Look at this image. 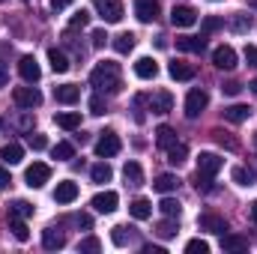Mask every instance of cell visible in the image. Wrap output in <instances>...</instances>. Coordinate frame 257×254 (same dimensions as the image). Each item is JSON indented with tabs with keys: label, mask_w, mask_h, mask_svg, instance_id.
<instances>
[{
	"label": "cell",
	"mask_w": 257,
	"mask_h": 254,
	"mask_svg": "<svg viewBox=\"0 0 257 254\" xmlns=\"http://www.w3.org/2000/svg\"><path fill=\"white\" fill-rule=\"evenodd\" d=\"M9 230H12V236H15L18 242H27V239H30V230H27V224H24L21 215H9Z\"/></svg>",
	"instance_id": "484cf974"
},
{
	"label": "cell",
	"mask_w": 257,
	"mask_h": 254,
	"mask_svg": "<svg viewBox=\"0 0 257 254\" xmlns=\"http://www.w3.org/2000/svg\"><path fill=\"white\" fill-rule=\"evenodd\" d=\"M233 183H239V186H251V183H254V174L245 171V168H233Z\"/></svg>",
	"instance_id": "f35d334b"
},
{
	"label": "cell",
	"mask_w": 257,
	"mask_h": 254,
	"mask_svg": "<svg viewBox=\"0 0 257 254\" xmlns=\"http://www.w3.org/2000/svg\"><path fill=\"white\" fill-rule=\"evenodd\" d=\"M171 108H174V96H171L168 90H162V93L150 96V111H153V114H168Z\"/></svg>",
	"instance_id": "2e32d148"
},
{
	"label": "cell",
	"mask_w": 257,
	"mask_h": 254,
	"mask_svg": "<svg viewBox=\"0 0 257 254\" xmlns=\"http://www.w3.org/2000/svg\"><path fill=\"white\" fill-rule=\"evenodd\" d=\"M102 248V242L96 239V236H87V239H81V251H99Z\"/></svg>",
	"instance_id": "c3c4849f"
},
{
	"label": "cell",
	"mask_w": 257,
	"mask_h": 254,
	"mask_svg": "<svg viewBox=\"0 0 257 254\" xmlns=\"http://www.w3.org/2000/svg\"><path fill=\"white\" fill-rule=\"evenodd\" d=\"M248 117H251L248 105H230V108H224V120L227 123H245Z\"/></svg>",
	"instance_id": "603a6c76"
},
{
	"label": "cell",
	"mask_w": 257,
	"mask_h": 254,
	"mask_svg": "<svg viewBox=\"0 0 257 254\" xmlns=\"http://www.w3.org/2000/svg\"><path fill=\"white\" fill-rule=\"evenodd\" d=\"M0 126H3V120H0Z\"/></svg>",
	"instance_id": "6125c7cd"
},
{
	"label": "cell",
	"mask_w": 257,
	"mask_h": 254,
	"mask_svg": "<svg viewBox=\"0 0 257 254\" xmlns=\"http://www.w3.org/2000/svg\"><path fill=\"white\" fill-rule=\"evenodd\" d=\"M75 197H78V183H72V180L57 183V189H54V200L57 203H72Z\"/></svg>",
	"instance_id": "e0dca14e"
},
{
	"label": "cell",
	"mask_w": 257,
	"mask_h": 254,
	"mask_svg": "<svg viewBox=\"0 0 257 254\" xmlns=\"http://www.w3.org/2000/svg\"><path fill=\"white\" fill-rule=\"evenodd\" d=\"M197 224H200V230H209V233H227V221L221 215H212V212H203L197 218Z\"/></svg>",
	"instance_id": "4fadbf2b"
},
{
	"label": "cell",
	"mask_w": 257,
	"mask_h": 254,
	"mask_svg": "<svg viewBox=\"0 0 257 254\" xmlns=\"http://www.w3.org/2000/svg\"><path fill=\"white\" fill-rule=\"evenodd\" d=\"M254 141H257V135H254Z\"/></svg>",
	"instance_id": "be15d7a7"
},
{
	"label": "cell",
	"mask_w": 257,
	"mask_h": 254,
	"mask_svg": "<svg viewBox=\"0 0 257 254\" xmlns=\"http://www.w3.org/2000/svg\"><path fill=\"white\" fill-rule=\"evenodd\" d=\"M194 21H197V12L192 6H174L171 9V24L174 27H192Z\"/></svg>",
	"instance_id": "8fae6325"
},
{
	"label": "cell",
	"mask_w": 257,
	"mask_h": 254,
	"mask_svg": "<svg viewBox=\"0 0 257 254\" xmlns=\"http://www.w3.org/2000/svg\"><path fill=\"white\" fill-rule=\"evenodd\" d=\"M48 180H51V168H48L45 162H33V165L24 171V183H27L30 189H42Z\"/></svg>",
	"instance_id": "7a4b0ae2"
},
{
	"label": "cell",
	"mask_w": 257,
	"mask_h": 254,
	"mask_svg": "<svg viewBox=\"0 0 257 254\" xmlns=\"http://www.w3.org/2000/svg\"><path fill=\"white\" fill-rule=\"evenodd\" d=\"M18 75H21L27 84H36V81L42 78V69H39V63H36V57H30V54L21 57V60H18Z\"/></svg>",
	"instance_id": "9c48e42d"
},
{
	"label": "cell",
	"mask_w": 257,
	"mask_h": 254,
	"mask_svg": "<svg viewBox=\"0 0 257 254\" xmlns=\"http://www.w3.org/2000/svg\"><path fill=\"white\" fill-rule=\"evenodd\" d=\"M156 144H159L162 150L174 147V144H177V132H174L171 126H159V129H156Z\"/></svg>",
	"instance_id": "83f0119b"
},
{
	"label": "cell",
	"mask_w": 257,
	"mask_h": 254,
	"mask_svg": "<svg viewBox=\"0 0 257 254\" xmlns=\"http://www.w3.org/2000/svg\"><path fill=\"white\" fill-rule=\"evenodd\" d=\"M0 159L6 165H18L24 159V147L21 144H6V147H0Z\"/></svg>",
	"instance_id": "cb8c5ba5"
},
{
	"label": "cell",
	"mask_w": 257,
	"mask_h": 254,
	"mask_svg": "<svg viewBox=\"0 0 257 254\" xmlns=\"http://www.w3.org/2000/svg\"><path fill=\"white\" fill-rule=\"evenodd\" d=\"M221 24H224V21H221V18H215V15L203 18V36H206V33H215V30H218Z\"/></svg>",
	"instance_id": "ee69618b"
},
{
	"label": "cell",
	"mask_w": 257,
	"mask_h": 254,
	"mask_svg": "<svg viewBox=\"0 0 257 254\" xmlns=\"http://www.w3.org/2000/svg\"><path fill=\"white\" fill-rule=\"evenodd\" d=\"M159 12H162L159 0H135V15H138V21L150 24V21L159 18Z\"/></svg>",
	"instance_id": "52a82bcc"
},
{
	"label": "cell",
	"mask_w": 257,
	"mask_h": 254,
	"mask_svg": "<svg viewBox=\"0 0 257 254\" xmlns=\"http://www.w3.org/2000/svg\"><path fill=\"white\" fill-rule=\"evenodd\" d=\"M12 99L18 108H39L42 105V93L36 87H15L12 90Z\"/></svg>",
	"instance_id": "3957f363"
},
{
	"label": "cell",
	"mask_w": 257,
	"mask_h": 254,
	"mask_svg": "<svg viewBox=\"0 0 257 254\" xmlns=\"http://www.w3.org/2000/svg\"><path fill=\"white\" fill-rule=\"evenodd\" d=\"M251 90H254V93H257V78H254V81H251Z\"/></svg>",
	"instance_id": "91938a15"
},
{
	"label": "cell",
	"mask_w": 257,
	"mask_h": 254,
	"mask_svg": "<svg viewBox=\"0 0 257 254\" xmlns=\"http://www.w3.org/2000/svg\"><path fill=\"white\" fill-rule=\"evenodd\" d=\"M177 48H180V51H189V54H203L206 39H203V36H180V39H177Z\"/></svg>",
	"instance_id": "ac0fdd59"
},
{
	"label": "cell",
	"mask_w": 257,
	"mask_h": 254,
	"mask_svg": "<svg viewBox=\"0 0 257 254\" xmlns=\"http://www.w3.org/2000/svg\"><path fill=\"white\" fill-rule=\"evenodd\" d=\"M194 186H197V191H203V194L215 189V186H212V177H206V174H200V171H197V177H194Z\"/></svg>",
	"instance_id": "60d3db41"
},
{
	"label": "cell",
	"mask_w": 257,
	"mask_h": 254,
	"mask_svg": "<svg viewBox=\"0 0 257 254\" xmlns=\"http://www.w3.org/2000/svg\"><path fill=\"white\" fill-rule=\"evenodd\" d=\"M248 3H251V6H254V9H257V0H248Z\"/></svg>",
	"instance_id": "94428289"
},
{
	"label": "cell",
	"mask_w": 257,
	"mask_h": 254,
	"mask_svg": "<svg viewBox=\"0 0 257 254\" xmlns=\"http://www.w3.org/2000/svg\"><path fill=\"white\" fill-rule=\"evenodd\" d=\"M144 254H165L162 245H144Z\"/></svg>",
	"instance_id": "6f0895ef"
},
{
	"label": "cell",
	"mask_w": 257,
	"mask_h": 254,
	"mask_svg": "<svg viewBox=\"0 0 257 254\" xmlns=\"http://www.w3.org/2000/svg\"><path fill=\"white\" fill-rule=\"evenodd\" d=\"M156 233H159L162 239H171V236H177V233H180V224H177L174 218H168V215H165V221H159Z\"/></svg>",
	"instance_id": "836d02e7"
},
{
	"label": "cell",
	"mask_w": 257,
	"mask_h": 254,
	"mask_svg": "<svg viewBox=\"0 0 257 254\" xmlns=\"http://www.w3.org/2000/svg\"><path fill=\"white\" fill-rule=\"evenodd\" d=\"M90 203H93V209H96V212H114V209H117V203H120V197H117V191H99Z\"/></svg>",
	"instance_id": "7c38bea8"
},
{
	"label": "cell",
	"mask_w": 257,
	"mask_h": 254,
	"mask_svg": "<svg viewBox=\"0 0 257 254\" xmlns=\"http://www.w3.org/2000/svg\"><path fill=\"white\" fill-rule=\"evenodd\" d=\"M90 177H93V183H111V177H114V171H111V165H105V162H99V165H93V171H90Z\"/></svg>",
	"instance_id": "1f68e13d"
},
{
	"label": "cell",
	"mask_w": 257,
	"mask_h": 254,
	"mask_svg": "<svg viewBox=\"0 0 257 254\" xmlns=\"http://www.w3.org/2000/svg\"><path fill=\"white\" fill-rule=\"evenodd\" d=\"M48 63H51V69H54L57 75L69 72V57H66L60 48H51V51H48Z\"/></svg>",
	"instance_id": "4316f807"
},
{
	"label": "cell",
	"mask_w": 257,
	"mask_h": 254,
	"mask_svg": "<svg viewBox=\"0 0 257 254\" xmlns=\"http://www.w3.org/2000/svg\"><path fill=\"white\" fill-rule=\"evenodd\" d=\"M78 96H81V90H78L75 84H60V87H54V99L63 102V105H75Z\"/></svg>",
	"instance_id": "ffe728a7"
},
{
	"label": "cell",
	"mask_w": 257,
	"mask_h": 254,
	"mask_svg": "<svg viewBox=\"0 0 257 254\" xmlns=\"http://www.w3.org/2000/svg\"><path fill=\"white\" fill-rule=\"evenodd\" d=\"M105 39H108V33H105V30H93V45H96V48H102V45H105Z\"/></svg>",
	"instance_id": "f907efd6"
},
{
	"label": "cell",
	"mask_w": 257,
	"mask_h": 254,
	"mask_svg": "<svg viewBox=\"0 0 257 254\" xmlns=\"http://www.w3.org/2000/svg\"><path fill=\"white\" fill-rule=\"evenodd\" d=\"M9 84V69H6V63L0 60V87H6Z\"/></svg>",
	"instance_id": "11a10c76"
},
{
	"label": "cell",
	"mask_w": 257,
	"mask_h": 254,
	"mask_svg": "<svg viewBox=\"0 0 257 254\" xmlns=\"http://www.w3.org/2000/svg\"><path fill=\"white\" fill-rule=\"evenodd\" d=\"M251 221H254V224H257V200H254V203H251Z\"/></svg>",
	"instance_id": "680465c9"
},
{
	"label": "cell",
	"mask_w": 257,
	"mask_h": 254,
	"mask_svg": "<svg viewBox=\"0 0 257 254\" xmlns=\"http://www.w3.org/2000/svg\"><path fill=\"white\" fill-rule=\"evenodd\" d=\"M54 123L60 129H66V132H75V129L81 126V114H75V111H57Z\"/></svg>",
	"instance_id": "44dd1931"
},
{
	"label": "cell",
	"mask_w": 257,
	"mask_h": 254,
	"mask_svg": "<svg viewBox=\"0 0 257 254\" xmlns=\"http://www.w3.org/2000/svg\"><path fill=\"white\" fill-rule=\"evenodd\" d=\"M186 156H189V147H186L183 141H177L174 147H168V162H171V165H183Z\"/></svg>",
	"instance_id": "4dcf8cb0"
},
{
	"label": "cell",
	"mask_w": 257,
	"mask_h": 254,
	"mask_svg": "<svg viewBox=\"0 0 257 254\" xmlns=\"http://www.w3.org/2000/svg\"><path fill=\"white\" fill-rule=\"evenodd\" d=\"M159 209H162V215H168V218H180V212H183L180 200H174V197H162Z\"/></svg>",
	"instance_id": "d6a6232c"
},
{
	"label": "cell",
	"mask_w": 257,
	"mask_h": 254,
	"mask_svg": "<svg viewBox=\"0 0 257 254\" xmlns=\"http://www.w3.org/2000/svg\"><path fill=\"white\" fill-rule=\"evenodd\" d=\"M120 153V138L114 132H102V138L96 141V156L99 159H111Z\"/></svg>",
	"instance_id": "5b68a950"
},
{
	"label": "cell",
	"mask_w": 257,
	"mask_h": 254,
	"mask_svg": "<svg viewBox=\"0 0 257 254\" xmlns=\"http://www.w3.org/2000/svg\"><path fill=\"white\" fill-rule=\"evenodd\" d=\"M245 60H248V66L257 69V45H245Z\"/></svg>",
	"instance_id": "681fc988"
},
{
	"label": "cell",
	"mask_w": 257,
	"mask_h": 254,
	"mask_svg": "<svg viewBox=\"0 0 257 254\" xmlns=\"http://www.w3.org/2000/svg\"><path fill=\"white\" fill-rule=\"evenodd\" d=\"M251 27H254V21H251L248 15H236V18H233V30H236V33H248Z\"/></svg>",
	"instance_id": "ab89813d"
},
{
	"label": "cell",
	"mask_w": 257,
	"mask_h": 254,
	"mask_svg": "<svg viewBox=\"0 0 257 254\" xmlns=\"http://www.w3.org/2000/svg\"><path fill=\"white\" fill-rule=\"evenodd\" d=\"M128 227H123V224H117V227H111V239H114V245H126L128 236H126Z\"/></svg>",
	"instance_id": "7bdbcfd3"
},
{
	"label": "cell",
	"mask_w": 257,
	"mask_h": 254,
	"mask_svg": "<svg viewBox=\"0 0 257 254\" xmlns=\"http://www.w3.org/2000/svg\"><path fill=\"white\" fill-rule=\"evenodd\" d=\"M206 251H209V242H206V239H200V236L186 242V254H206Z\"/></svg>",
	"instance_id": "74e56055"
},
{
	"label": "cell",
	"mask_w": 257,
	"mask_h": 254,
	"mask_svg": "<svg viewBox=\"0 0 257 254\" xmlns=\"http://www.w3.org/2000/svg\"><path fill=\"white\" fill-rule=\"evenodd\" d=\"M128 212H132L138 221H144V218H150V215H153V203H150L147 197H138V200H132Z\"/></svg>",
	"instance_id": "d4e9b609"
},
{
	"label": "cell",
	"mask_w": 257,
	"mask_h": 254,
	"mask_svg": "<svg viewBox=\"0 0 257 254\" xmlns=\"http://www.w3.org/2000/svg\"><path fill=\"white\" fill-rule=\"evenodd\" d=\"M221 165H224V159L215 156V153H200V156H197V171L206 174V177H215V174L221 171Z\"/></svg>",
	"instance_id": "ba28073f"
},
{
	"label": "cell",
	"mask_w": 257,
	"mask_h": 254,
	"mask_svg": "<svg viewBox=\"0 0 257 254\" xmlns=\"http://www.w3.org/2000/svg\"><path fill=\"white\" fill-rule=\"evenodd\" d=\"M27 144H30L33 150H45V147H48V138H45V135H27Z\"/></svg>",
	"instance_id": "7dc6e473"
},
{
	"label": "cell",
	"mask_w": 257,
	"mask_h": 254,
	"mask_svg": "<svg viewBox=\"0 0 257 254\" xmlns=\"http://www.w3.org/2000/svg\"><path fill=\"white\" fill-rule=\"evenodd\" d=\"M9 183H12V177H9V171H6V168H0V191L6 189Z\"/></svg>",
	"instance_id": "db71d44e"
},
{
	"label": "cell",
	"mask_w": 257,
	"mask_h": 254,
	"mask_svg": "<svg viewBox=\"0 0 257 254\" xmlns=\"http://www.w3.org/2000/svg\"><path fill=\"white\" fill-rule=\"evenodd\" d=\"M9 215H21V218H27V215H33V203H27V200H12L9 203Z\"/></svg>",
	"instance_id": "8d00e7d4"
},
{
	"label": "cell",
	"mask_w": 257,
	"mask_h": 254,
	"mask_svg": "<svg viewBox=\"0 0 257 254\" xmlns=\"http://www.w3.org/2000/svg\"><path fill=\"white\" fill-rule=\"evenodd\" d=\"M75 221H78V227H84V230H90V227H93V218H90V215H78Z\"/></svg>",
	"instance_id": "f5cc1de1"
},
{
	"label": "cell",
	"mask_w": 257,
	"mask_h": 254,
	"mask_svg": "<svg viewBox=\"0 0 257 254\" xmlns=\"http://www.w3.org/2000/svg\"><path fill=\"white\" fill-rule=\"evenodd\" d=\"M90 114H96V117H102V114H105V99H102V93L90 96Z\"/></svg>",
	"instance_id": "b9f144b4"
},
{
	"label": "cell",
	"mask_w": 257,
	"mask_h": 254,
	"mask_svg": "<svg viewBox=\"0 0 257 254\" xmlns=\"http://www.w3.org/2000/svg\"><path fill=\"white\" fill-rule=\"evenodd\" d=\"M87 24H90V12L87 9H81V12L72 15V27H87Z\"/></svg>",
	"instance_id": "f6af8a7d"
},
{
	"label": "cell",
	"mask_w": 257,
	"mask_h": 254,
	"mask_svg": "<svg viewBox=\"0 0 257 254\" xmlns=\"http://www.w3.org/2000/svg\"><path fill=\"white\" fill-rule=\"evenodd\" d=\"M194 72H197V69H194L192 63H186V60H174V63L168 66V75H171L174 81H192Z\"/></svg>",
	"instance_id": "9a60e30c"
},
{
	"label": "cell",
	"mask_w": 257,
	"mask_h": 254,
	"mask_svg": "<svg viewBox=\"0 0 257 254\" xmlns=\"http://www.w3.org/2000/svg\"><path fill=\"white\" fill-rule=\"evenodd\" d=\"M75 0H51V9L54 12H60V9H66V6H72Z\"/></svg>",
	"instance_id": "9f6ffc18"
},
{
	"label": "cell",
	"mask_w": 257,
	"mask_h": 254,
	"mask_svg": "<svg viewBox=\"0 0 257 254\" xmlns=\"http://www.w3.org/2000/svg\"><path fill=\"white\" fill-rule=\"evenodd\" d=\"M206 105H209V96H206V90H192V93L186 96V117H189V120L200 117V114L206 111Z\"/></svg>",
	"instance_id": "277c9868"
},
{
	"label": "cell",
	"mask_w": 257,
	"mask_h": 254,
	"mask_svg": "<svg viewBox=\"0 0 257 254\" xmlns=\"http://www.w3.org/2000/svg\"><path fill=\"white\" fill-rule=\"evenodd\" d=\"M212 135H215V141H218V144H224V147H227V150H236V147H239V144H236V141H233V138H227V135H224V132H221V129H215V132H212Z\"/></svg>",
	"instance_id": "bcb514c9"
},
{
	"label": "cell",
	"mask_w": 257,
	"mask_h": 254,
	"mask_svg": "<svg viewBox=\"0 0 257 254\" xmlns=\"http://www.w3.org/2000/svg\"><path fill=\"white\" fill-rule=\"evenodd\" d=\"M42 245H45L48 251H57V248H63L66 245V236L60 233V230L48 227V230H42Z\"/></svg>",
	"instance_id": "7402d4cb"
},
{
	"label": "cell",
	"mask_w": 257,
	"mask_h": 254,
	"mask_svg": "<svg viewBox=\"0 0 257 254\" xmlns=\"http://www.w3.org/2000/svg\"><path fill=\"white\" fill-rule=\"evenodd\" d=\"M221 90H224V93H227V96H236V93H239V90H242V87H239V84H236V81H230V84H224V87H221Z\"/></svg>",
	"instance_id": "816d5d0a"
},
{
	"label": "cell",
	"mask_w": 257,
	"mask_h": 254,
	"mask_svg": "<svg viewBox=\"0 0 257 254\" xmlns=\"http://www.w3.org/2000/svg\"><path fill=\"white\" fill-rule=\"evenodd\" d=\"M123 177H126L128 186H141V183H144V171H141V165H138V162H126Z\"/></svg>",
	"instance_id": "f546056e"
},
{
	"label": "cell",
	"mask_w": 257,
	"mask_h": 254,
	"mask_svg": "<svg viewBox=\"0 0 257 254\" xmlns=\"http://www.w3.org/2000/svg\"><path fill=\"white\" fill-rule=\"evenodd\" d=\"M212 63L218 69H224V72H230V69H236V51L230 45H221V48L212 51Z\"/></svg>",
	"instance_id": "30bf717a"
},
{
	"label": "cell",
	"mask_w": 257,
	"mask_h": 254,
	"mask_svg": "<svg viewBox=\"0 0 257 254\" xmlns=\"http://www.w3.org/2000/svg\"><path fill=\"white\" fill-rule=\"evenodd\" d=\"M135 75L144 78V81H153V78L159 75V63H156L153 57H138V60H135Z\"/></svg>",
	"instance_id": "5bb4252c"
},
{
	"label": "cell",
	"mask_w": 257,
	"mask_h": 254,
	"mask_svg": "<svg viewBox=\"0 0 257 254\" xmlns=\"http://www.w3.org/2000/svg\"><path fill=\"white\" fill-rule=\"evenodd\" d=\"M93 3H96L99 15H102L108 24H117V21H123V3H120V0H93Z\"/></svg>",
	"instance_id": "8992f818"
},
{
	"label": "cell",
	"mask_w": 257,
	"mask_h": 254,
	"mask_svg": "<svg viewBox=\"0 0 257 254\" xmlns=\"http://www.w3.org/2000/svg\"><path fill=\"white\" fill-rule=\"evenodd\" d=\"M90 84L96 87V90H105V93H120V87H123V78H120V66L111 63V60H105V63H99L93 72H90Z\"/></svg>",
	"instance_id": "6da1fadb"
},
{
	"label": "cell",
	"mask_w": 257,
	"mask_h": 254,
	"mask_svg": "<svg viewBox=\"0 0 257 254\" xmlns=\"http://www.w3.org/2000/svg\"><path fill=\"white\" fill-rule=\"evenodd\" d=\"M51 153H54V159H57V162H72V159H75V147H72L69 141H60Z\"/></svg>",
	"instance_id": "d590c367"
},
{
	"label": "cell",
	"mask_w": 257,
	"mask_h": 254,
	"mask_svg": "<svg viewBox=\"0 0 257 254\" xmlns=\"http://www.w3.org/2000/svg\"><path fill=\"white\" fill-rule=\"evenodd\" d=\"M177 186H180V180H177L174 174H159V177H156V183H153V189H156V191H162V194L174 191Z\"/></svg>",
	"instance_id": "f1b7e54d"
},
{
	"label": "cell",
	"mask_w": 257,
	"mask_h": 254,
	"mask_svg": "<svg viewBox=\"0 0 257 254\" xmlns=\"http://www.w3.org/2000/svg\"><path fill=\"white\" fill-rule=\"evenodd\" d=\"M135 48V33H120V36H114V51L117 54H128Z\"/></svg>",
	"instance_id": "e575fe53"
},
{
	"label": "cell",
	"mask_w": 257,
	"mask_h": 254,
	"mask_svg": "<svg viewBox=\"0 0 257 254\" xmlns=\"http://www.w3.org/2000/svg\"><path fill=\"white\" fill-rule=\"evenodd\" d=\"M221 248L224 251H245L248 248V239L242 233H221Z\"/></svg>",
	"instance_id": "d6986e66"
}]
</instances>
